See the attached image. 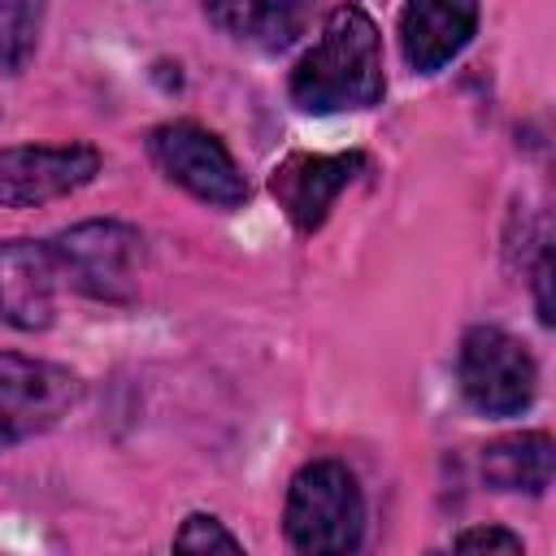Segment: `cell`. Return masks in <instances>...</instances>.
I'll list each match as a JSON object with an SVG mask.
<instances>
[{"label": "cell", "instance_id": "cell-1", "mask_svg": "<svg viewBox=\"0 0 556 556\" xmlns=\"http://www.w3.org/2000/svg\"><path fill=\"white\" fill-rule=\"evenodd\" d=\"M295 109L304 113H352V109H374L387 91L382 74V39L374 17L361 4H339L321 39L295 61L291 83H287Z\"/></svg>", "mask_w": 556, "mask_h": 556}, {"label": "cell", "instance_id": "cell-2", "mask_svg": "<svg viewBox=\"0 0 556 556\" xmlns=\"http://www.w3.org/2000/svg\"><path fill=\"white\" fill-rule=\"evenodd\" d=\"M61 282L74 291L104 300V304H126L139 295L143 282V235L126 222H78L61 230L52 243Z\"/></svg>", "mask_w": 556, "mask_h": 556}, {"label": "cell", "instance_id": "cell-3", "mask_svg": "<svg viewBox=\"0 0 556 556\" xmlns=\"http://www.w3.org/2000/svg\"><path fill=\"white\" fill-rule=\"evenodd\" d=\"M365 530V500L348 465L313 460L287 491V539L295 552H352Z\"/></svg>", "mask_w": 556, "mask_h": 556}, {"label": "cell", "instance_id": "cell-4", "mask_svg": "<svg viewBox=\"0 0 556 556\" xmlns=\"http://www.w3.org/2000/svg\"><path fill=\"white\" fill-rule=\"evenodd\" d=\"M539 387L534 356L500 326H473L460 339V391L486 417H513L530 408Z\"/></svg>", "mask_w": 556, "mask_h": 556}, {"label": "cell", "instance_id": "cell-5", "mask_svg": "<svg viewBox=\"0 0 556 556\" xmlns=\"http://www.w3.org/2000/svg\"><path fill=\"white\" fill-rule=\"evenodd\" d=\"M148 152L156 161V169L178 182L182 191H191L204 204L217 208H235L248 200V178L239 174L235 156L226 152V143L217 135H208L195 122H165L148 135Z\"/></svg>", "mask_w": 556, "mask_h": 556}, {"label": "cell", "instance_id": "cell-6", "mask_svg": "<svg viewBox=\"0 0 556 556\" xmlns=\"http://www.w3.org/2000/svg\"><path fill=\"white\" fill-rule=\"evenodd\" d=\"M78 400V378L65 365L0 352V452L52 430Z\"/></svg>", "mask_w": 556, "mask_h": 556}, {"label": "cell", "instance_id": "cell-7", "mask_svg": "<svg viewBox=\"0 0 556 556\" xmlns=\"http://www.w3.org/2000/svg\"><path fill=\"white\" fill-rule=\"evenodd\" d=\"M100 174V152L91 143H22L0 152V208H35L56 195L78 191Z\"/></svg>", "mask_w": 556, "mask_h": 556}, {"label": "cell", "instance_id": "cell-8", "mask_svg": "<svg viewBox=\"0 0 556 556\" xmlns=\"http://www.w3.org/2000/svg\"><path fill=\"white\" fill-rule=\"evenodd\" d=\"M365 169V156L361 152H291L274 165L269 174V191L278 200V208L287 213V222L300 230V235H313L330 204L339 200V191Z\"/></svg>", "mask_w": 556, "mask_h": 556}, {"label": "cell", "instance_id": "cell-9", "mask_svg": "<svg viewBox=\"0 0 556 556\" xmlns=\"http://www.w3.org/2000/svg\"><path fill=\"white\" fill-rule=\"evenodd\" d=\"M61 269L48 243L9 239L0 243V321L17 330H43L56 317Z\"/></svg>", "mask_w": 556, "mask_h": 556}, {"label": "cell", "instance_id": "cell-10", "mask_svg": "<svg viewBox=\"0 0 556 556\" xmlns=\"http://www.w3.org/2000/svg\"><path fill=\"white\" fill-rule=\"evenodd\" d=\"M478 30V0H408L400 13V48L417 74L443 70Z\"/></svg>", "mask_w": 556, "mask_h": 556}, {"label": "cell", "instance_id": "cell-11", "mask_svg": "<svg viewBox=\"0 0 556 556\" xmlns=\"http://www.w3.org/2000/svg\"><path fill=\"white\" fill-rule=\"evenodd\" d=\"M208 22L252 48H287L308 22V0H208Z\"/></svg>", "mask_w": 556, "mask_h": 556}, {"label": "cell", "instance_id": "cell-12", "mask_svg": "<svg viewBox=\"0 0 556 556\" xmlns=\"http://www.w3.org/2000/svg\"><path fill=\"white\" fill-rule=\"evenodd\" d=\"M478 469L486 478V486L495 491H526V495H543L552 486V469H556V447L552 434L543 430H521V434H504L491 439L478 456Z\"/></svg>", "mask_w": 556, "mask_h": 556}, {"label": "cell", "instance_id": "cell-13", "mask_svg": "<svg viewBox=\"0 0 556 556\" xmlns=\"http://www.w3.org/2000/svg\"><path fill=\"white\" fill-rule=\"evenodd\" d=\"M39 17L43 4L39 0H0V70L17 74L39 39Z\"/></svg>", "mask_w": 556, "mask_h": 556}, {"label": "cell", "instance_id": "cell-14", "mask_svg": "<svg viewBox=\"0 0 556 556\" xmlns=\"http://www.w3.org/2000/svg\"><path fill=\"white\" fill-rule=\"evenodd\" d=\"M174 547L178 552H243V543L208 513H191L182 521V530L174 534Z\"/></svg>", "mask_w": 556, "mask_h": 556}, {"label": "cell", "instance_id": "cell-15", "mask_svg": "<svg viewBox=\"0 0 556 556\" xmlns=\"http://www.w3.org/2000/svg\"><path fill=\"white\" fill-rule=\"evenodd\" d=\"M456 552H521V539L500 530V526H478V530H465L456 539Z\"/></svg>", "mask_w": 556, "mask_h": 556}, {"label": "cell", "instance_id": "cell-16", "mask_svg": "<svg viewBox=\"0 0 556 556\" xmlns=\"http://www.w3.org/2000/svg\"><path fill=\"white\" fill-rule=\"evenodd\" d=\"M547 278H552V261H547V252L539 256V269H534V282H539V317L552 326V300H547Z\"/></svg>", "mask_w": 556, "mask_h": 556}]
</instances>
